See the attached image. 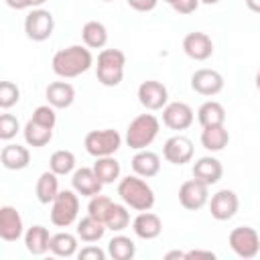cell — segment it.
<instances>
[{
  "label": "cell",
  "instance_id": "2e32d148",
  "mask_svg": "<svg viewBox=\"0 0 260 260\" xmlns=\"http://www.w3.org/2000/svg\"><path fill=\"white\" fill-rule=\"evenodd\" d=\"M24 234L22 217L12 205H2L0 207V238L4 242H16Z\"/></svg>",
  "mask_w": 260,
  "mask_h": 260
},
{
  "label": "cell",
  "instance_id": "60d3db41",
  "mask_svg": "<svg viewBox=\"0 0 260 260\" xmlns=\"http://www.w3.org/2000/svg\"><path fill=\"white\" fill-rule=\"evenodd\" d=\"M4 2L14 10H24V8H41L47 0H4Z\"/></svg>",
  "mask_w": 260,
  "mask_h": 260
},
{
  "label": "cell",
  "instance_id": "7bdbcfd3",
  "mask_svg": "<svg viewBox=\"0 0 260 260\" xmlns=\"http://www.w3.org/2000/svg\"><path fill=\"white\" fill-rule=\"evenodd\" d=\"M187 258H207V260H213L215 254L211 250H191V252H187Z\"/></svg>",
  "mask_w": 260,
  "mask_h": 260
},
{
  "label": "cell",
  "instance_id": "d4e9b609",
  "mask_svg": "<svg viewBox=\"0 0 260 260\" xmlns=\"http://www.w3.org/2000/svg\"><path fill=\"white\" fill-rule=\"evenodd\" d=\"M59 175H55L51 169L45 171L39 179H37V187H35V193H37V199L41 203H53V199L59 195Z\"/></svg>",
  "mask_w": 260,
  "mask_h": 260
},
{
  "label": "cell",
  "instance_id": "3957f363",
  "mask_svg": "<svg viewBox=\"0 0 260 260\" xmlns=\"http://www.w3.org/2000/svg\"><path fill=\"white\" fill-rule=\"evenodd\" d=\"M124 67H126V55L120 49H102L98 55L95 65V77L106 87H116L124 79Z\"/></svg>",
  "mask_w": 260,
  "mask_h": 260
},
{
  "label": "cell",
  "instance_id": "5b68a950",
  "mask_svg": "<svg viewBox=\"0 0 260 260\" xmlns=\"http://www.w3.org/2000/svg\"><path fill=\"white\" fill-rule=\"evenodd\" d=\"M79 193L73 189L59 191V195L51 203V221L57 228H69L79 213Z\"/></svg>",
  "mask_w": 260,
  "mask_h": 260
},
{
  "label": "cell",
  "instance_id": "484cf974",
  "mask_svg": "<svg viewBox=\"0 0 260 260\" xmlns=\"http://www.w3.org/2000/svg\"><path fill=\"white\" fill-rule=\"evenodd\" d=\"M81 39L89 49H102L108 43V28L100 20H87L81 28Z\"/></svg>",
  "mask_w": 260,
  "mask_h": 260
},
{
  "label": "cell",
  "instance_id": "e0dca14e",
  "mask_svg": "<svg viewBox=\"0 0 260 260\" xmlns=\"http://www.w3.org/2000/svg\"><path fill=\"white\" fill-rule=\"evenodd\" d=\"M71 185H73V189H75L79 195H83V197H93V195L102 193V187H104V183L98 179L93 167H91V169H89V167H81V169L73 171Z\"/></svg>",
  "mask_w": 260,
  "mask_h": 260
},
{
  "label": "cell",
  "instance_id": "f35d334b",
  "mask_svg": "<svg viewBox=\"0 0 260 260\" xmlns=\"http://www.w3.org/2000/svg\"><path fill=\"white\" fill-rule=\"evenodd\" d=\"M77 258L79 260H104L106 258V252L98 246H85L77 252Z\"/></svg>",
  "mask_w": 260,
  "mask_h": 260
},
{
  "label": "cell",
  "instance_id": "8992f818",
  "mask_svg": "<svg viewBox=\"0 0 260 260\" xmlns=\"http://www.w3.org/2000/svg\"><path fill=\"white\" fill-rule=\"evenodd\" d=\"M120 144H122V136L118 134V130H112V128L91 130L83 138V146H85L87 154H91L95 158L114 156V152L120 148Z\"/></svg>",
  "mask_w": 260,
  "mask_h": 260
},
{
  "label": "cell",
  "instance_id": "7a4b0ae2",
  "mask_svg": "<svg viewBox=\"0 0 260 260\" xmlns=\"http://www.w3.org/2000/svg\"><path fill=\"white\" fill-rule=\"evenodd\" d=\"M118 195L130 209H136V211H150L154 205L152 187L144 181V177H138V175H128L120 179Z\"/></svg>",
  "mask_w": 260,
  "mask_h": 260
},
{
  "label": "cell",
  "instance_id": "9a60e30c",
  "mask_svg": "<svg viewBox=\"0 0 260 260\" xmlns=\"http://www.w3.org/2000/svg\"><path fill=\"white\" fill-rule=\"evenodd\" d=\"M162 156L171 162V165H185L193 158V142L183 136H171L165 144H162Z\"/></svg>",
  "mask_w": 260,
  "mask_h": 260
},
{
  "label": "cell",
  "instance_id": "7c38bea8",
  "mask_svg": "<svg viewBox=\"0 0 260 260\" xmlns=\"http://www.w3.org/2000/svg\"><path fill=\"white\" fill-rule=\"evenodd\" d=\"M238 207H240V199L238 195L232 191V189H221L217 191L211 201H209V211H211V217L217 219V221H228L232 219L236 213H238Z\"/></svg>",
  "mask_w": 260,
  "mask_h": 260
},
{
  "label": "cell",
  "instance_id": "cb8c5ba5",
  "mask_svg": "<svg viewBox=\"0 0 260 260\" xmlns=\"http://www.w3.org/2000/svg\"><path fill=\"white\" fill-rule=\"evenodd\" d=\"M230 142V132L225 130L223 124L219 126H205L203 132H201V144L205 150H211V152H219L228 146Z\"/></svg>",
  "mask_w": 260,
  "mask_h": 260
},
{
  "label": "cell",
  "instance_id": "f546056e",
  "mask_svg": "<svg viewBox=\"0 0 260 260\" xmlns=\"http://www.w3.org/2000/svg\"><path fill=\"white\" fill-rule=\"evenodd\" d=\"M93 171L98 175V179L104 183V185H110L114 181L120 179V162L114 158V156H100L95 158L93 162Z\"/></svg>",
  "mask_w": 260,
  "mask_h": 260
},
{
  "label": "cell",
  "instance_id": "ab89813d",
  "mask_svg": "<svg viewBox=\"0 0 260 260\" xmlns=\"http://www.w3.org/2000/svg\"><path fill=\"white\" fill-rule=\"evenodd\" d=\"M199 0H177L175 4H173V8H175V12H179V14H191V12H195L197 8H199Z\"/></svg>",
  "mask_w": 260,
  "mask_h": 260
},
{
  "label": "cell",
  "instance_id": "4dcf8cb0",
  "mask_svg": "<svg viewBox=\"0 0 260 260\" xmlns=\"http://www.w3.org/2000/svg\"><path fill=\"white\" fill-rule=\"evenodd\" d=\"M49 248L55 256L69 258V256L77 254V238L69 232H59V234L51 236V246Z\"/></svg>",
  "mask_w": 260,
  "mask_h": 260
},
{
  "label": "cell",
  "instance_id": "b9f144b4",
  "mask_svg": "<svg viewBox=\"0 0 260 260\" xmlns=\"http://www.w3.org/2000/svg\"><path fill=\"white\" fill-rule=\"evenodd\" d=\"M130 8H134L136 12H150L156 8L158 0H126Z\"/></svg>",
  "mask_w": 260,
  "mask_h": 260
},
{
  "label": "cell",
  "instance_id": "5bb4252c",
  "mask_svg": "<svg viewBox=\"0 0 260 260\" xmlns=\"http://www.w3.org/2000/svg\"><path fill=\"white\" fill-rule=\"evenodd\" d=\"M183 51L187 57L195 59V61H205L213 55V41L207 32L201 30H193L187 32L183 39Z\"/></svg>",
  "mask_w": 260,
  "mask_h": 260
},
{
  "label": "cell",
  "instance_id": "74e56055",
  "mask_svg": "<svg viewBox=\"0 0 260 260\" xmlns=\"http://www.w3.org/2000/svg\"><path fill=\"white\" fill-rule=\"evenodd\" d=\"M32 120H37V122H39V124H43V126L55 128V124H57V114H55V108H53L51 104L35 108V112H32Z\"/></svg>",
  "mask_w": 260,
  "mask_h": 260
},
{
  "label": "cell",
  "instance_id": "f1b7e54d",
  "mask_svg": "<svg viewBox=\"0 0 260 260\" xmlns=\"http://www.w3.org/2000/svg\"><path fill=\"white\" fill-rule=\"evenodd\" d=\"M106 230L108 228H106L104 221H100V219H95L91 215H85L77 223V238L83 240V242H87V244H93V242H98V240L104 238Z\"/></svg>",
  "mask_w": 260,
  "mask_h": 260
},
{
  "label": "cell",
  "instance_id": "603a6c76",
  "mask_svg": "<svg viewBox=\"0 0 260 260\" xmlns=\"http://www.w3.org/2000/svg\"><path fill=\"white\" fill-rule=\"evenodd\" d=\"M24 246H26V250L32 254V256H43L45 252H49L51 248V234H49V230L45 228V225H32V228H28L26 230V234H24Z\"/></svg>",
  "mask_w": 260,
  "mask_h": 260
},
{
  "label": "cell",
  "instance_id": "d590c367",
  "mask_svg": "<svg viewBox=\"0 0 260 260\" xmlns=\"http://www.w3.org/2000/svg\"><path fill=\"white\" fill-rule=\"evenodd\" d=\"M20 100V89L12 81H0V108L8 110Z\"/></svg>",
  "mask_w": 260,
  "mask_h": 260
},
{
  "label": "cell",
  "instance_id": "4316f807",
  "mask_svg": "<svg viewBox=\"0 0 260 260\" xmlns=\"http://www.w3.org/2000/svg\"><path fill=\"white\" fill-rule=\"evenodd\" d=\"M22 134H24V140H26L28 146L41 148V146H47V144L51 142V138H53V128L43 126V124H39L37 120L30 118V120L26 122L24 130H22Z\"/></svg>",
  "mask_w": 260,
  "mask_h": 260
},
{
  "label": "cell",
  "instance_id": "ba28073f",
  "mask_svg": "<svg viewBox=\"0 0 260 260\" xmlns=\"http://www.w3.org/2000/svg\"><path fill=\"white\" fill-rule=\"evenodd\" d=\"M55 28V20L53 14L45 8H32L26 16H24V32L30 41H47L53 35Z\"/></svg>",
  "mask_w": 260,
  "mask_h": 260
},
{
  "label": "cell",
  "instance_id": "52a82bcc",
  "mask_svg": "<svg viewBox=\"0 0 260 260\" xmlns=\"http://www.w3.org/2000/svg\"><path fill=\"white\" fill-rule=\"evenodd\" d=\"M228 244L234 250V254L240 258H254L260 252V236L250 225L234 228L228 236Z\"/></svg>",
  "mask_w": 260,
  "mask_h": 260
},
{
  "label": "cell",
  "instance_id": "ac0fdd59",
  "mask_svg": "<svg viewBox=\"0 0 260 260\" xmlns=\"http://www.w3.org/2000/svg\"><path fill=\"white\" fill-rule=\"evenodd\" d=\"M132 230L140 240H154L162 232V221L152 211H140L132 221Z\"/></svg>",
  "mask_w": 260,
  "mask_h": 260
},
{
  "label": "cell",
  "instance_id": "f6af8a7d",
  "mask_svg": "<svg viewBox=\"0 0 260 260\" xmlns=\"http://www.w3.org/2000/svg\"><path fill=\"white\" fill-rule=\"evenodd\" d=\"M165 258H167V260H171V258H187V252H181V250H173V252L165 254Z\"/></svg>",
  "mask_w": 260,
  "mask_h": 260
},
{
  "label": "cell",
  "instance_id": "d6a6232c",
  "mask_svg": "<svg viewBox=\"0 0 260 260\" xmlns=\"http://www.w3.org/2000/svg\"><path fill=\"white\" fill-rule=\"evenodd\" d=\"M49 169L55 173V175H69L73 169H75V154L71 150H55L49 158Z\"/></svg>",
  "mask_w": 260,
  "mask_h": 260
},
{
  "label": "cell",
  "instance_id": "6da1fadb",
  "mask_svg": "<svg viewBox=\"0 0 260 260\" xmlns=\"http://www.w3.org/2000/svg\"><path fill=\"white\" fill-rule=\"evenodd\" d=\"M51 65H53L55 75H59L63 79H71V77H77V75L85 73L93 65V55H91L89 47L71 45V47H65V49L57 51L53 55Z\"/></svg>",
  "mask_w": 260,
  "mask_h": 260
},
{
  "label": "cell",
  "instance_id": "4fadbf2b",
  "mask_svg": "<svg viewBox=\"0 0 260 260\" xmlns=\"http://www.w3.org/2000/svg\"><path fill=\"white\" fill-rule=\"evenodd\" d=\"M223 75L215 69H197L191 75V87L193 91H197L199 95H217L223 89Z\"/></svg>",
  "mask_w": 260,
  "mask_h": 260
},
{
  "label": "cell",
  "instance_id": "1f68e13d",
  "mask_svg": "<svg viewBox=\"0 0 260 260\" xmlns=\"http://www.w3.org/2000/svg\"><path fill=\"white\" fill-rule=\"evenodd\" d=\"M108 254L114 260H132L136 254V246L128 236H114L108 242Z\"/></svg>",
  "mask_w": 260,
  "mask_h": 260
},
{
  "label": "cell",
  "instance_id": "bcb514c9",
  "mask_svg": "<svg viewBox=\"0 0 260 260\" xmlns=\"http://www.w3.org/2000/svg\"><path fill=\"white\" fill-rule=\"evenodd\" d=\"M254 81H256V87L260 89V67H258V71H256V79H254Z\"/></svg>",
  "mask_w": 260,
  "mask_h": 260
},
{
  "label": "cell",
  "instance_id": "7402d4cb",
  "mask_svg": "<svg viewBox=\"0 0 260 260\" xmlns=\"http://www.w3.org/2000/svg\"><path fill=\"white\" fill-rule=\"evenodd\" d=\"M45 95H47V102H49L53 108L63 110V108H69V106L73 104V100H75V89H73V85L67 83V81H53V83L47 85Z\"/></svg>",
  "mask_w": 260,
  "mask_h": 260
},
{
  "label": "cell",
  "instance_id": "ee69618b",
  "mask_svg": "<svg viewBox=\"0 0 260 260\" xmlns=\"http://www.w3.org/2000/svg\"><path fill=\"white\" fill-rule=\"evenodd\" d=\"M244 2H246V6H248L252 12L260 14V0H244Z\"/></svg>",
  "mask_w": 260,
  "mask_h": 260
},
{
  "label": "cell",
  "instance_id": "83f0119b",
  "mask_svg": "<svg viewBox=\"0 0 260 260\" xmlns=\"http://www.w3.org/2000/svg\"><path fill=\"white\" fill-rule=\"evenodd\" d=\"M197 120L199 124L205 128V126H219V124H225V108L215 102V100H209L205 104L199 106L197 110Z\"/></svg>",
  "mask_w": 260,
  "mask_h": 260
},
{
  "label": "cell",
  "instance_id": "ffe728a7",
  "mask_svg": "<svg viewBox=\"0 0 260 260\" xmlns=\"http://www.w3.org/2000/svg\"><path fill=\"white\" fill-rule=\"evenodd\" d=\"M0 162L8 171H22L30 162V152L22 144H6L0 152Z\"/></svg>",
  "mask_w": 260,
  "mask_h": 260
},
{
  "label": "cell",
  "instance_id": "7dc6e473",
  "mask_svg": "<svg viewBox=\"0 0 260 260\" xmlns=\"http://www.w3.org/2000/svg\"><path fill=\"white\" fill-rule=\"evenodd\" d=\"M199 2H201V4H217L219 0H199Z\"/></svg>",
  "mask_w": 260,
  "mask_h": 260
},
{
  "label": "cell",
  "instance_id": "836d02e7",
  "mask_svg": "<svg viewBox=\"0 0 260 260\" xmlns=\"http://www.w3.org/2000/svg\"><path fill=\"white\" fill-rule=\"evenodd\" d=\"M130 225V211H128V205H120V203H112L110 211H108V217H106V228L112 230V232H122Z\"/></svg>",
  "mask_w": 260,
  "mask_h": 260
},
{
  "label": "cell",
  "instance_id": "9c48e42d",
  "mask_svg": "<svg viewBox=\"0 0 260 260\" xmlns=\"http://www.w3.org/2000/svg\"><path fill=\"white\" fill-rule=\"evenodd\" d=\"M207 199H209V185L195 177L179 187V203L189 211L201 209L207 203Z\"/></svg>",
  "mask_w": 260,
  "mask_h": 260
},
{
  "label": "cell",
  "instance_id": "c3c4849f",
  "mask_svg": "<svg viewBox=\"0 0 260 260\" xmlns=\"http://www.w3.org/2000/svg\"><path fill=\"white\" fill-rule=\"evenodd\" d=\"M165 2H167V4H171V6H173V4H175V2H177V0H165Z\"/></svg>",
  "mask_w": 260,
  "mask_h": 260
},
{
  "label": "cell",
  "instance_id": "8fae6325",
  "mask_svg": "<svg viewBox=\"0 0 260 260\" xmlns=\"http://www.w3.org/2000/svg\"><path fill=\"white\" fill-rule=\"evenodd\" d=\"M195 120V114L185 102H171L162 108V124L171 130H187Z\"/></svg>",
  "mask_w": 260,
  "mask_h": 260
},
{
  "label": "cell",
  "instance_id": "e575fe53",
  "mask_svg": "<svg viewBox=\"0 0 260 260\" xmlns=\"http://www.w3.org/2000/svg\"><path fill=\"white\" fill-rule=\"evenodd\" d=\"M112 203H114V201H112L108 195L98 193V195L89 197V203H87V215H91V217H95V219H100V221L106 223V217H108V211H110Z\"/></svg>",
  "mask_w": 260,
  "mask_h": 260
},
{
  "label": "cell",
  "instance_id": "d6986e66",
  "mask_svg": "<svg viewBox=\"0 0 260 260\" xmlns=\"http://www.w3.org/2000/svg\"><path fill=\"white\" fill-rule=\"evenodd\" d=\"M132 171L138 177L150 179V177L158 175V171H160V156L146 148L136 150V154L132 156Z\"/></svg>",
  "mask_w": 260,
  "mask_h": 260
},
{
  "label": "cell",
  "instance_id": "681fc988",
  "mask_svg": "<svg viewBox=\"0 0 260 260\" xmlns=\"http://www.w3.org/2000/svg\"><path fill=\"white\" fill-rule=\"evenodd\" d=\"M104 2H112V0H104Z\"/></svg>",
  "mask_w": 260,
  "mask_h": 260
},
{
  "label": "cell",
  "instance_id": "30bf717a",
  "mask_svg": "<svg viewBox=\"0 0 260 260\" xmlns=\"http://www.w3.org/2000/svg\"><path fill=\"white\" fill-rule=\"evenodd\" d=\"M138 102L150 110V112H156V110H162L167 104H169V91L167 87L156 81V79H146L138 85Z\"/></svg>",
  "mask_w": 260,
  "mask_h": 260
},
{
  "label": "cell",
  "instance_id": "8d00e7d4",
  "mask_svg": "<svg viewBox=\"0 0 260 260\" xmlns=\"http://www.w3.org/2000/svg\"><path fill=\"white\" fill-rule=\"evenodd\" d=\"M18 130H20V124H18L16 116H12V114H2L0 116V138L2 140L14 138Z\"/></svg>",
  "mask_w": 260,
  "mask_h": 260
},
{
  "label": "cell",
  "instance_id": "44dd1931",
  "mask_svg": "<svg viewBox=\"0 0 260 260\" xmlns=\"http://www.w3.org/2000/svg\"><path fill=\"white\" fill-rule=\"evenodd\" d=\"M221 175H223V167L215 156H201L193 165V177L207 185H215L221 179Z\"/></svg>",
  "mask_w": 260,
  "mask_h": 260
},
{
  "label": "cell",
  "instance_id": "277c9868",
  "mask_svg": "<svg viewBox=\"0 0 260 260\" xmlns=\"http://www.w3.org/2000/svg\"><path fill=\"white\" fill-rule=\"evenodd\" d=\"M158 130L160 122L154 114H140L128 124L124 140L132 150H142L152 144V140L158 136Z\"/></svg>",
  "mask_w": 260,
  "mask_h": 260
}]
</instances>
